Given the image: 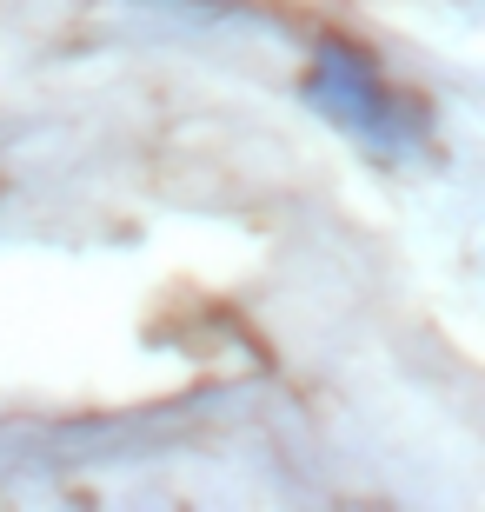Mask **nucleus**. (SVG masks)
<instances>
[{
	"label": "nucleus",
	"instance_id": "obj_1",
	"mask_svg": "<svg viewBox=\"0 0 485 512\" xmlns=\"http://www.w3.org/2000/svg\"><path fill=\"white\" fill-rule=\"evenodd\" d=\"M313 107L326 120H339L346 133H359L366 147H386V140H406V114L392 87L373 74V60L353 54L346 40H326L313 67Z\"/></svg>",
	"mask_w": 485,
	"mask_h": 512
}]
</instances>
